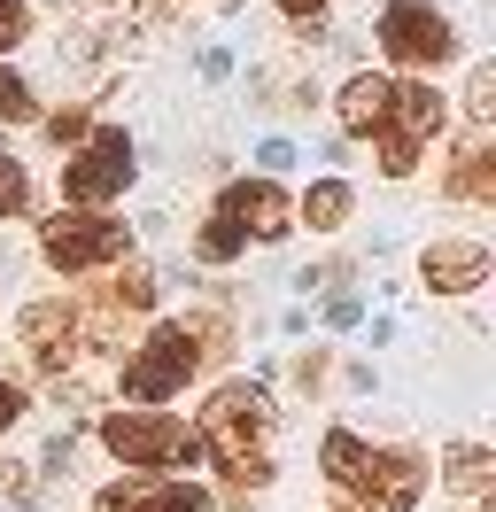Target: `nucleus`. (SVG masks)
<instances>
[{
	"instance_id": "6e6552de",
	"label": "nucleus",
	"mask_w": 496,
	"mask_h": 512,
	"mask_svg": "<svg viewBox=\"0 0 496 512\" xmlns=\"http://www.w3.org/2000/svg\"><path fill=\"white\" fill-rule=\"evenodd\" d=\"M349 497L365 512H411L427 497V466H419L411 450H365L357 474H349Z\"/></svg>"
},
{
	"instance_id": "a211bd4d",
	"label": "nucleus",
	"mask_w": 496,
	"mask_h": 512,
	"mask_svg": "<svg viewBox=\"0 0 496 512\" xmlns=\"http://www.w3.org/2000/svg\"><path fill=\"white\" fill-rule=\"evenodd\" d=\"M194 256H202V264H233V256H241V233H233L225 218H210L202 233H194Z\"/></svg>"
},
{
	"instance_id": "bb28decb",
	"label": "nucleus",
	"mask_w": 496,
	"mask_h": 512,
	"mask_svg": "<svg viewBox=\"0 0 496 512\" xmlns=\"http://www.w3.org/2000/svg\"><path fill=\"white\" fill-rule=\"evenodd\" d=\"M295 381H303V388H318V381H326V357H318V350H303V357H295Z\"/></svg>"
},
{
	"instance_id": "aec40b11",
	"label": "nucleus",
	"mask_w": 496,
	"mask_h": 512,
	"mask_svg": "<svg viewBox=\"0 0 496 512\" xmlns=\"http://www.w3.org/2000/svg\"><path fill=\"white\" fill-rule=\"evenodd\" d=\"M24 202H31V171L8 156V148H0V218H16Z\"/></svg>"
},
{
	"instance_id": "0eeeda50",
	"label": "nucleus",
	"mask_w": 496,
	"mask_h": 512,
	"mask_svg": "<svg viewBox=\"0 0 496 512\" xmlns=\"http://www.w3.org/2000/svg\"><path fill=\"white\" fill-rule=\"evenodd\" d=\"M272 427V396L256 381H233V388H217L210 396V412H202V450H217V458H233V450H256V435Z\"/></svg>"
},
{
	"instance_id": "6ab92c4d",
	"label": "nucleus",
	"mask_w": 496,
	"mask_h": 512,
	"mask_svg": "<svg viewBox=\"0 0 496 512\" xmlns=\"http://www.w3.org/2000/svg\"><path fill=\"white\" fill-rule=\"evenodd\" d=\"M101 303H109V311H148V303H155V280L132 264V272H117V288L101 295Z\"/></svg>"
},
{
	"instance_id": "dca6fc26",
	"label": "nucleus",
	"mask_w": 496,
	"mask_h": 512,
	"mask_svg": "<svg viewBox=\"0 0 496 512\" xmlns=\"http://www.w3.org/2000/svg\"><path fill=\"white\" fill-rule=\"evenodd\" d=\"M442 466H450V489H458V497H481V489H489V450L481 443H450V458H442Z\"/></svg>"
},
{
	"instance_id": "cd10ccee",
	"label": "nucleus",
	"mask_w": 496,
	"mask_h": 512,
	"mask_svg": "<svg viewBox=\"0 0 496 512\" xmlns=\"http://www.w3.org/2000/svg\"><path fill=\"white\" fill-rule=\"evenodd\" d=\"M279 16H295V24H310V16H318V8H326V0H272Z\"/></svg>"
},
{
	"instance_id": "ddd939ff",
	"label": "nucleus",
	"mask_w": 496,
	"mask_h": 512,
	"mask_svg": "<svg viewBox=\"0 0 496 512\" xmlns=\"http://www.w3.org/2000/svg\"><path fill=\"white\" fill-rule=\"evenodd\" d=\"M442 194H450V202H496V148H489V132H473V140L458 148Z\"/></svg>"
},
{
	"instance_id": "9b49d317",
	"label": "nucleus",
	"mask_w": 496,
	"mask_h": 512,
	"mask_svg": "<svg viewBox=\"0 0 496 512\" xmlns=\"http://www.w3.org/2000/svg\"><path fill=\"white\" fill-rule=\"evenodd\" d=\"M93 512H210V497H202L194 481H148V474H132V481H109V489L93 497Z\"/></svg>"
},
{
	"instance_id": "b1692460",
	"label": "nucleus",
	"mask_w": 496,
	"mask_h": 512,
	"mask_svg": "<svg viewBox=\"0 0 496 512\" xmlns=\"http://www.w3.org/2000/svg\"><path fill=\"white\" fill-rule=\"evenodd\" d=\"M465 109H473V125H489V109H496V78H489V70H473V86H465Z\"/></svg>"
},
{
	"instance_id": "4468645a",
	"label": "nucleus",
	"mask_w": 496,
	"mask_h": 512,
	"mask_svg": "<svg viewBox=\"0 0 496 512\" xmlns=\"http://www.w3.org/2000/svg\"><path fill=\"white\" fill-rule=\"evenodd\" d=\"M388 86H396V78L357 70V78L341 86V125H349V132H380V117H388Z\"/></svg>"
},
{
	"instance_id": "2eb2a0df",
	"label": "nucleus",
	"mask_w": 496,
	"mask_h": 512,
	"mask_svg": "<svg viewBox=\"0 0 496 512\" xmlns=\"http://www.w3.org/2000/svg\"><path fill=\"white\" fill-rule=\"evenodd\" d=\"M349 210H357V187H349V179H318V187H310L303 202H295V218H303L310 233H334V225L349 218Z\"/></svg>"
},
{
	"instance_id": "4be33fe9",
	"label": "nucleus",
	"mask_w": 496,
	"mask_h": 512,
	"mask_svg": "<svg viewBox=\"0 0 496 512\" xmlns=\"http://www.w3.org/2000/svg\"><path fill=\"white\" fill-rule=\"evenodd\" d=\"M24 32H31V0H0V55H8Z\"/></svg>"
},
{
	"instance_id": "f8f14e48",
	"label": "nucleus",
	"mask_w": 496,
	"mask_h": 512,
	"mask_svg": "<svg viewBox=\"0 0 496 512\" xmlns=\"http://www.w3.org/2000/svg\"><path fill=\"white\" fill-rule=\"evenodd\" d=\"M419 272H427L434 295H465V288L489 280V249H481V241H434V249L419 256Z\"/></svg>"
},
{
	"instance_id": "20e7f679",
	"label": "nucleus",
	"mask_w": 496,
	"mask_h": 512,
	"mask_svg": "<svg viewBox=\"0 0 496 512\" xmlns=\"http://www.w3.org/2000/svg\"><path fill=\"white\" fill-rule=\"evenodd\" d=\"M132 187V132L124 125H101L78 140V156L62 163V202H78V210H101V202H117Z\"/></svg>"
},
{
	"instance_id": "9d476101",
	"label": "nucleus",
	"mask_w": 496,
	"mask_h": 512,
	"mask_svg": "<svg viewBox=\"0 0 496 512\" xmlns=\"http://www.w3.org/2000/svg\"><path fill=\"white\" fill-rule=\"evenodd\" d=\"M16 342H24V357L39 373H62L86 334H78V311H70V303H31L24 319H16Z\"/></svg>"
},
{
	"instance_id": "f257e3e1",
	"label": "nucleus",
	"mask_w": 496,
	"mask_h": 512,
	"mask_svg": "<svg viewBox=\"0 0 496 512\" xmlns=\"http://www.w3.org/2000/svg\"><path fill=\"white\" fill-rule=\"evenodd\" d=\"M225 350H233V326L225 319H163L140 350L124 357V396H132V404H171V396Z\"/></svg>"
},
{
	"instance_id": "5701e85b",
	"label": "nucleus",
	"mask_w": 496,
	"mask_h": 512,
	"mask_svg": "<svg viewBox=\"0 0 496 512\" xmlns=\"http://www.w3.org/2000/svg\"><path fill=\"white\" fill-rule=\"evenodd\" d=\"M47 140H55V148H62V140H86V109H78V101H62L55 117H47Z\"/></svg>"
},
{
	"instance_id": "a878e982",
	"label": "nucleus",
	"mask_w": 496,
	"mask_h": 512,
	"mask_svg": "<svg viewBox=\"0 0 496 512\" xmlns=\"http://www.w3.org/2000/svg\"><path fill=\"white\" fill-rule=\"evenodd\" d=\"M16 419H24V388H16V381H0V435H8Z\"/></svg>"
},
{
	"instance_id": "f03ea898",
	"label": "nucleus",
	"mask_w": 496,
	"mask_h": 512,
	"mask_svg": "<svg viewBox=\"0 0 496 512\" xmlns=\"http://www.w3.org/2000/svg\"><path fill=\"white\" fill-rule=\"evenodd\" d=\"M372 39H380V55L396 70H442L458 55V32H450V16H442L434 0H388L380 24H372Z\"/></svg>"
},
{
	"instance_id": "412c9836",
	"label": "nucleus",
	"mask_w": 496,
	"mask_h": 512,
	"mask_svg": "<svg viewBox=\"0 0 496 512\" xmlns=\"http://www.w3.org/2000/svg\"><path fill=\"white\" fill-rule=\"evenodd\" d=\"M217 474L233 481V489H264L272 466H264V450H233V458H217Z\"/></svg>"
},
{
	"instance_id": "423d86ee",
	"label": "nucleus",
	"mask_w": 496,
	"mask_h": 512,
	"mask_svg": "<svg viewBox=\"0 0 496 512\" xmlns=\"http://www.w3.org/2000/svg\"><path fill=\"white\" fill-rule=\"evenodd\" d=\"M39 249H47L55 272H101V264H117V256L132 249V233H124V218H109V210H55L47 233H39Z\"/></svg>"
},
{
	"instance_id": "1a4fd4ad",
	"label": "nucleus",
	"mask_w": 496,
	"mask_h": 512,
	"mask_svg": "<svg viewBox=\"0 0 496 512\" xmlns=\"http://www.w3.org/2000/svg\"><path fill=\"white\" fill-rule=\"evenodd\" d=\"M217 218L233 225L241 241H287L295 233V202H287L279 179H233L217 194Z\"/></svg>"
},
{
	"instance_id": "39448f33",
	"label": "nucleus",
	"mask_w": 496,
	"mask_h": 512,
	"mask_svg": "<svg viewBox=\"0 0 496 512\" xmlns=\"http://www.w3.org/2000/svg\"><path fill=\"white\" fill-rule=\"evenodd\" d=\"M101 443L117 450L124 466H186V458H202V435H186L171 412H101Z\"/></svg>"
},
{
	"instance_id": "f3484780",
	"label": "nucleus",
	"mask_w": 496,
	"mask_h": 512,
	"mask_svg": "<svg viewBox=\"0 0 496 512\" xmlns=\"http://www.w3.org/2000/svg\"><path fill=\"white\" fill-rule=\"evenodd\" d=\"M39 117V101H31L24 70H0V125H31Z\"/></svg>"
},
{
	"instance_id": "7ed1b4c3",
	"label": "nucleus",
	"mask_w": 496,
	"mask_h": 512,
	"mask_svg": "<svg viewBox=\"0 0 496 512\" xmlns=\"http://www.w3.org/2000/svg\"><path fill=\"white\" fill-rule=\"evenodd\" d=\"M442 125H450V109H442L434 86H419V78H411V86H388V117L372 132V140H380V171H388V179H411V171H419V148H427Z\"/></svg>"
},
{
	"instance_id": "393cba45",
	"label": "nucleus",
	"mask_w": 496,
	"mask_h": 512,
	"mask_svg": "<svg viewBox=\"0 0 496 512\" xmlns=\"http://www.w3.org/2000/svg\"><path fill=\"white\" fill-rule=\"evenodd\" d=\"M0 497H16V505H31V497H39V481H31V466H0Z\"/></svg>"
}]
</instances>
